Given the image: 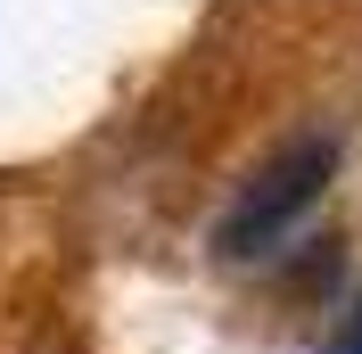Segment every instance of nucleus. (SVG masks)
I'll return each instance as SVG.
<instances>
[{
    "label": "nucleus",
    "mask_w": 362,
    "mask_h": 354,
    "mask_svg": "<svg viewBox=\"0 0 362 354\" xmlns=\"http://www.w3.org/2000/svg\"><path fill=\"white\" fill-rule=\"evenodd\" d=\"M329 354H362V305H354V313H346V330H338V338H329Z\"/></svg>",
    "instance_id": "nucleus-2"
},
{
    "label": "nucleus",
    "mask_w": 362,
    "mask_h": 354,
    "mask_svg": "<svg viewBox=\"0 0 362 354\" xmlns=\"http://www.w3.org/2000/svg\"><path fill=\"white\" fill-rule=\"evenodd\" d=\"M329 140H296V149H280L264 165V173L239 190V206L223 215V231H214V247L223 256H272V239H288L296 215L321 198V181H329Z\"/></svg>",
    "instance_id": "nucleus-1"
}]
</instances>
